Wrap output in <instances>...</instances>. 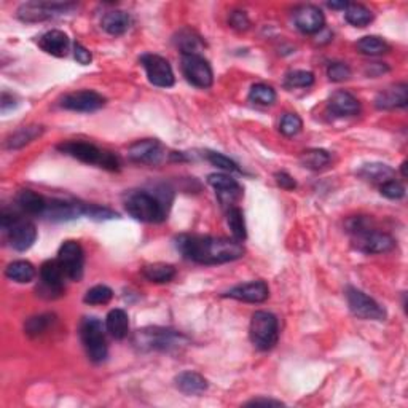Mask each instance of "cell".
<instances>
[{"mask_svg":"<svg viewBox=\"0 0 408 408\" xmlns=\"http://www.w3.org/2000/svg\"><path fill=\"white\" fill-rule=\"evenodd\" d=\"M175 247L184 258L201 265H220L245 257V246L235 238H215L200 235H180L175 238Z\"/></svg>","mask_w":408,"mask_h":408,"instance_id":"cell-1","label":"cell"},{"mask_svg":"<svg viewBox=\"0 0 408 408\" xmlns=\"http://www.w3.org/2000/svg\"><path fill=\"white\" fill-rule=\"evenodd\" d=\"M348 233L354 249L364 254H384L395 247V240L391 235L370 226L368 217H353L347 222Z\"/></svg>","mask_w":408,"mask_h":408,"instance_id":"cell-2","label":"cell"},{"mask_svg":"<svg viewBox=\"0 0 408 408\" xmlns=\"http://www.w3.org/2000/svg\"><path fill=\"white\" fill-rule=\"evenodd\" d=\"M168 203L158 194H149L147 190L129 191L124 198V207L128 214L139 222L161 224L166 220Z\"/></svg>","mask_w":408,"mask_h":408,"instance_id":"cell-3","label":"cell"},{"mask_svg":"<svg viewBox=\"0 0 408 408\" xmlns=\"http://www.w3.org/2000/svg\"><path fill=\"white\" fill-rule=\"evenodd\" d=\"M189 343L185 335L164 327H145L134 333V344L143 351H169L179 349Z\"/></svg>","mask_w":408,"mask_h":408,"instance_id":"cell-4","label":"cell"},{"mask_svg":"<svg viewBox=\"0 0 408 408\" xmlns=\"http://www.w3.org/2000/svg\"><path fill=\"white\" fill-rule=\"evenodd\" d=\"M58 150L64 155H69L75 160L87 164H98L99 168L109 169V171H118L120 161L112 152L102 150L92 143H83V140H67L58 145Z\"/></svg>","mask_w":408,"mask_h":408,"instance_id":"cell-5","label":"cell"},{"mask_svg":"<svg viewBox=\"0 0 408 408\" xmlns=\"http://www.w3.org/2000/svg\"><path fill=\"white\" fill-rule=\"evenodd\" d=\"M0 228L8 238L10 246L15 251L24 252L34 246L37 240V228L31 220L18 217L15 214L2 212L0 215Z\"/></svg>","mask_w":408,"mask_h":408,"instance_id":"cell-6","label":"cell"},{"mask_svg":"<svg viewBox=\"0 0 408 408\" xmlns=\"http://www.w3.org/2000/svg\"><path fill=\"white\" fill-rule=\"evenodd\" d=\"M249 337L258 351H270L279 340V324L277 317L268 311H255L249 326Z\"/></svg>","mask_w":408,"mask_h":408,"instance_id":"cell-7","label":"cell"},{"mask_svg":"<svg viewBox=\"0 0 408 408\" xmlns=\"http://www.w3.org/2000/svg\"><path fill=\"white\" fill-rule=\"evenodd\" d=\"M80 338L89 360L101 364L107 357V343L104 327L98 317H85L80 324Z\"/></svg>","mask_w":408,"mask_h":408,"instance_id":"cell-8","label":"cell"},{"mask_svg":"<svg viewBox=\"0 0 408 408\" xmlns=\"http://www.w3.org/2000/svg\"><path fill=\"white\" fill-rule=\"evenodd\" d=\"M75 7L72 2H27L18 8V18L24 22H42L69 13Z\"/></svg>","mask_w":408,"mask_h":408,"instance_id":"cell-9","label":"cell"},{"mask_svg":"<svg viewBox=\"0 0 408 408\" xmlns=\"http://www.w3.org/2000/svg\"><path fill=\"white\" fill-rule=\"evenodd\" d=\"M347 300L348 306L356 317L365 321H384L386 319V309L381 305L375 302L372 297H368L359 289L348 287L347 289Z\"/></svg>","mask_w":408,"mask_h":408,"instance_id":"cell-10","label":"cell"},{"mask_svg":"<svg viewBox=\"0 0 408 408\" xmlns=\"http://www.w3.org/2000/svg\"><path fill=\"white\" fill-rule=\"evenodd\" d=\"M64 277L66 273L61 268L58 260H47L41 266V286L37 287L38 296L54 300L59 298L64 293Z\"/></svg>","mask_w":408,"mask_h":408,"instance_id":"cell-11","label":"cell"},{"mask_svg":"<svg viewBox=\"0 0 408 408\" xmlns=\"http://www.w3.org/2000/svg\"><path fill=\"white\" fill-rule=\"evenodd\" d=\"M184 77L196 88H209L214 80L212 67L201 54H182L180 59Z\"/></svg>","mask_w":408,"mask_h":408,"instance_id":"cell-12","label":"cell"},{"mask_svg":"<svg viewBox=\"0 0 408 408\" xmlns=\"http://www.w3.org/2000/svg\"><path fill=\"white\" fill-rule=\"evenodd\" d=\"M140 64L145 69L147 78L152 85H155L158 88H169L173 87L175 82L173 67L169 64L168 59H164L163 56L147 53L140 58Z\"/></svg>","mask_w":408,"mask_h":408,"instance_id":"cell-13","label":"cell"},{"mask_svg":"<svg viewBox=\"0 0 408 408\" xmlns=\"http://www.w3.org/2000/svg\"><path fill=\"white\" fill-rule=\"evenodd\" d=\"M64 270L66 277L72 281H80L83 277V266H85V254L80 242L77 241H66L59 247L58 258H56Z\"/></svg>","mask_w":408,"mask_h":408,"instance_id":"cell-14","label":"cell"},{"mask_svg":"<svg viewBox=\"0 0 408 408\" xmlns=\"http://www.w3.org/2000/svg\"><path fill=\"white\" fill-rule=\"evenodd\" d=\"M207 184L215 190L219 203L225 209L236 206V203L242 198V187L233 177H230V175L220 173L211 174L207 177Z\"/></svg>","mask_w":408,"mask_h":408,"instance_id":"cell-15","label":"cell"},{"mask_svg":"<svg viewBox=\"0 0 408 408\" xmlns=\"http://www.w3.org/2000/svg\"><path fill=\"white\" fill-rule=\"evenodd\" d=\"M59 104L66 110L92 113L105 105V98L102 94L93 92V89H82V92L66 94Z\"/></svg>","mask_w":408,"mask_h":408,"instance_id":"cell-16","label":"cell"},{"mask_svg":"<svg viewBox=\"0 0 408 408\" xmlns=\"http://www.w3.org/2000/svg\"><path fill=\"white\" fill-rule=\"evenodd\" d=\"M293 22L300 32L313 36L324 29L326 16L316 5H300L293 10Z\"/></svg>","mask_w":408,"mask_h":408,"instance_id":"cell-17","label":"cell"},{"mask_svg":"<svg viewBox=\"0 0 408 408\" xmlns=\"http://www.w3.org/2000/svg\"><path fill=\"white\" fill-rule=\"evenodd\" d=\"M164 156H166V150L156 139L138 140L128 149L129 160L140 164H160Z\"/></svg>","mask_w":408,"mask_h":408,"instance_id":"cell-18","label":"cell"},{"mask_svg":"<svg viewBox=\"0 0 408 408\" xmlns=\"http://www.w3.org/2000/svg\"><path fill=\"white\" fill-rule=\"evenodd\" d=\"M225 297L246 303H263L270 297V289L265 281H251L231 287Z\"/></svg>","mask_w":408,"mask_h":408,"instance_id":"cell-19","label":"cell"},{"mask_svg":"<svg viewBox=\"0 0 408 408\" xmlns=\"http://www.w3.org/2000/svg\"><path fill=\"white\" fill-rule=\"evenodd\" d=\"M85 204L78 201H64V200H48L47 209L42 217H47L53 222H67V220L78 219L83 215Z\"/></svg>","mask_w":408,"mask_h":408,"instance_id":"cell-20","label":"cell"},{"mask_svg":"<svg viewBox=\"0 0 408 408\" xmlns=\"http://www.w3.org/2000/svg\"><path fill=\"white\" fill-rule=\"evenodd\" d=\"M408 102V87L405 83L394 85L383 89L375 98V105L379 110H391L398 107H405Z\"/></svg>","mask_w":408,"mask_h":408,"instance_id":"cell-21","label":"cell"},{"mask_svg":"<svg viewBox=\"0 0 408 408\" xmlns=\"http://www.w3.org/2000/svg\"><path fill=\"white\" fill-rule=\"evenodd\" d=\"M71 41L67 37L66 32L53 29L45 32L43 36L38 38V47H41L45 53H48L51 56H56V58H64L69 51Z\"/></svg>","mask_w":408,"mask_h":408,"instance_id":"cell-22","label":"cell"},{"mask_svg":"<svg viewBox=\"0 0 408 408\" xmlns=\"http://www.w3.org/2000/svg\"><path fill=\"white\" fill-rule=\"evenodd\" d=\"M328 109L338 117H353L360 112V104L348 92H335L328 99Z\"/></svg>","mask_w":408,"mask_h":408,"instance_id":"cell-23","label":"cell"},{"mask_svg":"<svg viewBox=\"0 0 408 408\" xmlns=\"http://www.w3.org/2000/svg\"><path fill=\"white\" fill-rule=\"evenodd\" d=\"M175 386L187 395H201L207 391V379L196 372H182L175 377Z\"/></svg>","mask_w":408,"mask_h":408,"instance_id":"cell-24","label":"cell"},{"mask_svg":"<svg viewBox=\"0 0 408 408\" xmlns=\"http://www.w3.org/2000/svg\"><path fill=\"white\" fill-rule=\"evenodd\" d=\"M16 204L22 212L31 215H43L48 200L34 190H20L16 195Z\"/></svg>","mask_w":408,"mask_h":408,"instance_id":"cell-25","label":"cell"},{"mask_svg":"<svg viewBox=\"0 0 408 408\" xmlns=\"http://www.w3.org/2000/svg\"><path fill=\"white\" fill-rule=\"evenodd\" d=\"M45 128L38 126V124H29V126H22L18 131H15L13 134H10L7 140H5V149L8 150H18L26 147L27 144L34 143V140L41 138L43 134Z\"/></svg>","mask_w":408,"mask_h":408,"instance_id":"cell-26","label":"cell"},{"mask_svg":"<svg viewBox=\"0 0 408 408\" xmlns=\"http://www.w3.org/2000/svg\"><path fill=\"white\" fill-rule=\"evenodd\" d=\"M357 174H359L364 180H368V182L381 185L384 182H388V180L394 179L395 171L384 163H367L362 164Z\"/></svg>","mask_w":408,"mask_h":408,"instance_id":"cell-27","label":"cell"},{"mask_svg":"<svg viewBox=\"0 0 408 408\" xmlns=\"http://www.w3.org/2000/svg\"><path fill=\"white\" fill-rule=\"evenodd\" d=\"M129 24H131V18H129L128 13H124L122 10L109 11V13L102 16L101 21L102 29L115 37L123 36V34L129 29Z\"/></svg>","mask_w":408,"mask_h":408,"instance_id":"cell-28","label":"cell"},{"mask_svg":"<svg viewBox=\"0 0 408 408\" xmlns=\"http://www.w3.org/2000/svg\"><path fill=\"white\" fill-rule=\"evenodd\" d=\"M105 328L113 338L123 340L126 338L129 332V319L126 311L123 309H112L105 317Z\"/></svg>","mask_w":408,"mask_h":408,"instance_id":"cell-29","label":"cell"},{"mask_svg":"<svg viewBox=\"0 0 408 408\" xmlns=\"http://www.w3.org/2000/svg\"><path fill=\"white\" fill-rule=\"evenodd\" d=\"M175 45L177 48L182 51V54H200V51L204 48L203 38L198 36L195 31L185 29L179 31L177 36H175Z\"/></svg>","mask_w":408,"mask_h":408,"instance_id":"cell-30","label":"cell"},{"mask_svg":"<svg viewBox=\"0 0 408 408\" xmlns=\"http://www.w3.org/2000/svg\"><path fill=\"white\" fill-rule=\"evenodd\" d=\"M143 275L147 281L156 284H166L175 277V268L169 263H150L143 268Z\"/></svg>","mask_w":408,"mask_h":408,"instance_id":"cell-31","label":"cell"},{"mask_svg":"<svg viewBox=\"0 0 408 408\" xmlns=\"http://www.w3.org/2000/svg\"><path fill=\"white\" fill-rule=\"evenodd\" d=\"M5 276L8 279L20 282V284H27L31 282L34 277H36V268L31 262H26V260H16V262L10 263L7 268H5Z\"/></svg>","mask_w":408,"mask_h":408,"instance_id":"cell-32","label":"cell"},{"mask_svg":"<svg viewBox=\"0 0 408 408\" xmlns=\"http://www.w3.org/2000/svg\"><path fill=\"white\" fill-rule=\"evenodd\" d=\"M344 18L354 27H365L373 21V13L365 5L349 2L348 7L344 8Z\"/></svg>","mask_w":408,"mask_h":408,"instance_id":"cell-33","label":"cell"},{"mask_svg":"<svg viewBox=\"0 0 408 408\" xmlns=\"http://www.w3.org/2000/svg\"><path fill=\"white\" fill-rule=\"evenodd\" d=\"M332 161L330 153L322 149H309L305 150L300 156V163L303 164L305 168L313 169V171H319V169H324L328 166Z\"/></svg>","mask_w":408,"mask_h":408,"instance_id":"cell-34","label":"cell"},{"mask_svg":"<svg viewBox=\"0 0 408 408\" xmlns=\"http://www.w3.org/2000/svg\"><path fill=\"white\" fill-rule=\"evenodd\" d=\"M226 224H228V228L231 230V235L236 241H245L247 238V230H246V220L245 214L238 206H233L230 209H226Z\"/></svg>","mask_w":408,"mask_h":408,"instance_id":"cell-35","label":"cell"},{"mask_svg":"<svg viewBox=\"0 0 408 408\" xmlns=\"http://www.w3.org/2000/svg\"><path fill=\"white\" fill-rule=\"evenodd\" d=\"M356 48L359 53L367 54V56H379L388 53L391 47L388 45L386 41H383L381 37L377 36H367L362 37L359 42H357Z\"/></svg>","mask_w":408,"mask_h":408,"instance_id":"cell-36","label":"cell"},{"mask_svg":"<svg viewBox=\"0 0 408 408\" xmlns=\"http://www.w3.org/2000/svg\"><path fill=\"white\" fill-rule=\"evenodd\" d=\"M54 316L53 314H38V316H32L29 319L26 321L24 324V332L27 335L36 338L41 337L42 333L47 332V328L53 324Z\"/></svg>","mask_w":408,"mask_h":408,"instance_id":"cell-37","label":"cell"},{"mask_svg":"<svg viewBox=\"0 0 408 408\" xmlns=\"http://www.w3.org/2000/svg\"><path fill=\"white\" fill-rule=\"evenodd\" d=\"M249 99L260 105H271L275 104L276 101V92L270 87V85L257 83L254 85L251 92H249Z\"/></svg>","mask_w":408,"mask_h":408,"instance_id":"cell-38","label":"cell"},{"mask_svg":"<svg viewBox=\"0 0 408 408\" xmlns=\"http://www.w3.org/2000/svg\"><path fill=\"white\" fill-rule=\"evenodd\" d=\"M113 297V291L109 286L99 284L89 289V291L85 293L83 302L87 305H105L109 303Z\"/></svg>","mask_w":408,"mask_h":408,"instance_id":"cell-39","label":"cell"},{"mask_svg":"<svg viewBox=\"0 0 408 408\" xmlns=\"http://www.w3.org/2000/svg\"><path fill=\"white\" fill-rule=\"evenodd\" d=\"M314 85V73L309 71H292L286 77L287 88H309Z\"/></svg>","mask_w":408,"mask_h":408,"instance_id":"cell-40","label":"cell"},{"mask_svg":"<svg viewBox=\"0 0 408 408\" xmlns=\"http://www.w3.org/2000/svg\"><path fill=\"white\" fill-rule=\"evenodd\" d=\"M204 155H206V160L211 164H214L215 168L224 169V171H226V173H241L240 166H238V164L231 160V158L222 155V153L206 152Z\"/></svg>","mask_w":408,"mask_h":408,"instance_id":"cell-41","label":"cell"},{"mask_svg":"<svg viewBox=\"0 0 408 408\" xmlns=\"http://www.w3.org/2000/svg\"><path fill=\"white\" fill-rule=\"evenodd\" d=\"M303 128V122L302 118L296 113H286L284 117L281 118L279 123V131L287 136V138H292V136H297Z\"/></svg>","mask_w":408,"mask_h":408,"instance_id":"cell-42","label":"cell"},{"mask_svg":"<svg viewBox=\"0 0 408 408\" xmlns=\"http://www.w3.org/2000/svg\"><path fill=\"white\" fill-rule=\"evenodd\" d=\"M379 191L388 200H402L405 196V187L394 179L379 185Z\"/></svg>","mask_w":408,"mask_h":408,"instance_id":"cell-43","label":"cell"},{"mask_svg":"<svg viewBox=\"0 0 408 408\" xmlns=\"http://www.w3.org/2000/svg\"><path fill=\"white\" fill-rule=\"evenodd\" d=\"M83 215H88L89 219L93 220H110V219H117L118 214L110 211L109 207H102V206H96V204H85L83 209Z\"/></svg>","mask_w":408,"mask_h":408,"instance_id":"cell-44","label":"cell"},{"mask_svg":"<svg viewBox=\"0 0 408 408\" xmlns=\"http://www.w3.org/2000/svg\"><path fill=\"white\" fill-rule=\"evenodd\" d=\"M327 75L332 82L340 83L348 80L351 77V69L348 64H344V62H332L327 69Z\"/></svg>","mask_w":408,"mask_h":408,"instance_id":"cell-45","label":"cell"},{"mask_svg":"<svg viewBox=\"0 0 408 408\" xmlns=\"http://www.w3.org/2000/svg\"><path fill=\"white\" fill-rule=\"evenodd\" d=\"M228 22H230V26L233 27V29L240 31V32L247 31L249 26H251V21H249L247 15L245 13V11H240V10L231 11Z\"/></svg>","mask_w":408,"mask_h":408,"instance_id":"cell-46","label":"cell"},{"mask_svg":"<svg viewBox=\"0 0 408 408\" xmlns=\"http://www.w3.org/2000/svg\"><path fill=\"white\" fill-rule=\"evenodd\" d=\"M73 58L82 66H88L93 61V54L88 48H85L82 43H73Z\"/></svg>","mask_w":408,"mask_h":408,"instance_id":"cell-47","label":"cell"},{"mask_svg":"<svg viewBox=\"0 0 408 408\" xmlns=\"http://www.w3.org/2000/svg\"><path fill=\"white\" fill-rule=\"evenodd\" d=\"M275 179H276V184L279 185L281 189H284V190H296L297 189L296 179H293L292 175L289 174V173H286V171L276 173L275 174Z\"/></svg>","mask_w":408,"mask_h":408,"instance_id":"cell-48","label":"cell"},{"mask_svg":"<svg viewBox=\"0 0 408 408\" xmlns=\"http://www.w3.org/2000/svg\"><path fill=\"white\" fill-rule=\"evenodd\" d=\"M16 105H18V102H16L15 96L7 93V92H3L2 101H0V110H2V113H7L10 109H15Z\"/></svg>","mask_w":408,"mask_h":408,"instance_id":"cell-49","label":"cell"},{"mask_svg":"<svg viewBox=\"0 0 408 408\" xmlns=\"http://www.w3.org/2000/svg\"><path fill=\"white\" fill-rule=\"evenodd\" d=\"M246 405H273V407H281L284 405L281 400H275V399H254V400H249Z\"/></svg>","mask_w":408,"mask_h":408,"instance_id":"cell-50","label":"cell"},{"mask_svg":"<svg viewBox=\"0 0 408 408\" xmlns=\"http://www.w3.org/2000/svg\"><path fill=\"white\" fill-rule=\"evenodd\" d=\"M349 2H328L327 7L332 8V10H344L348 7Z\"/></svg>","mask_w":408,"mask_h":408,"instance_id":"cell-51","label":"cell"},{"mask_svg":"<svg viewBox=\"0 0 408 408\" xmlns=\"http://www.w3.org/2000/svg\"><path fill=\"white\" fill-rule=\"evenodd\" d=\"M405 168H407V161L402 163V175H404V177H407V171H405Z\"/></svg>","mask_w":408,"mask_h":408,"instance_id":"cell-52","label":"cell"}]
</instances>
